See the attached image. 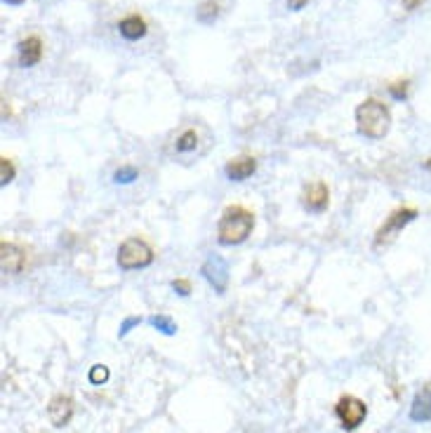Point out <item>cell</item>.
<instances>
[{"label": "cell", "mask_w": 431, "mask_h": 433, "mask_svg": "<svg viewBox=\"0 0 431 433\" xmlns=\"http://www.w3.org/2000/svg\"><path fill=\"white\" fill-rule=\"evenodd\" d=\"M200 273H203V278L210 283L214 290L217 292H226V285H229V266L226 262L222 259L219 255H210L205 259L203 269H200Z\"/></svg>", "instance_id": "8992f818"}, {"label": "cell", "mask_w": 431, "mask_h": 433, "mask_svg": "<svg viewBox=\"0 0 431 433\" xmlns=\"http://www.w3.org/2000/svg\"><path fill=\"white\" fill-rule=\"evenodd\" d=\"M47 417L54 427H67L71 417H74V400L69 396H54L47 405Z\"/></svg>", "instance_id": "52a82bcc"}, {"label": "cell", "mask_w": 431, "mask_h": 433, "mask_svg": "<svg viewBox=\"0 0 431 433\" xmlns=\"http://www.w3.org/2000/svg\"><path fill=\"white\" fill-rule=\"evenodd\" d=\"M172 290H175L177 294H182V297H189L191 283H189V280H184V278H177V280H172Z\"/></svg>", "instance_id": "44dd1931"}, {"label": "cell", "mask_w": 431, "mask_h": 433, "mask_svg": "<svg viewBox=\"0 0 431 433\" xmlns=\"http://www.w3.org/2000/svg\"><path fill=\"white\" fill-rule=\"evenodd\" d=\"M255 226V216L253 212H248L246 207H226L224 214L219 219L217 236L222 245H239L253 233Z\"/></svg>", "instance_id": "7a4b0ae2"}, {"label": "cell", "mask_w": 431, "mask_h": 433, "mask_svg": "<svg viewBox=\"0 0 431 433\" xmlns=\"http://www.w3.org/2000/svg\"><path fill=\"white\" fill-rule=\"evenodd\" d=\"M408 81H401V83H393V85H389V92H391V97L393 99H406L408 97Z\"/></svg>", "instance_id": "ffe728a7"}, {"label": "cell", "mask_w": 431, "mask_h": 433, "mask_svg": "<svg viewBox=\"0 0 431 433\" xmlns=\"http://www.w3.org/2000/svg\"><path fill=\"white\" fill-rule=\"evenodd\" d=\"M154 264V250L142 238H127L118 250V266L125 271L144 269V266Z\"/></svg>", "instance_id": "3957f363"}, {"label": "cell", "mask_w": 431, "mask_h": 433, "mask_svg": "<svg viewBox=\"0 0 431 433\" xmlns=\"http://www.w3.org/2000/svg\"><path fill=\"white\" fill-rule=\"evenodd\" d=\"M5 3H10V5H19V3H24V0H5Z\"/></svg>", "instance_id": "d4e9b609"}, {"label": "cell", "mask_w": 431, "mask_h": 433, "mask_svg": "<svg viewBox=\"0 0 431 433\" xmlns=\"http://www.w3.org/2000/svg\"><path fill=\"white\" fill-rule=\"evenodd\" d=\"M335 412H337V417H340L344 429L354 431V429L361 427V424L365 422V417H368V405H365L361 398L344 396V398H340V403H337Z\"/></svg>", "instance_id": "277c9868"}, {"label": "cell", "mask_w": 431, "mask_h": 433, "mask_svg": "<svg viewBox=\"0 0 431 433\" xmlns=\"http://www.w3.org/2000/svg\"><path fill=\"white\" fill-rule=\"evenodd\" d=\"M301 200H304V207L311 212H323L330 203V191L328 186L323 182H314L309 184L304 189V196H301Z\"/></svg>", "instance_id": "ba28073f"}, {"label": "cell", "mask_w": 431, "mask_h": 433, "mask_svg": "<svg viewBox=\"0 0 431 433\" xmlns=\"http://www.w3.org/2000/svg\"><path fill=\"white\" fill-rule=\"evenodd\" d=\"M118 31L125 40H139L146 35V21H144L139 14H130L118 24Z\"/></svg>", "instance_id": "7c38bea8"}, {"label": "cell", "mask_w": 431, "mask_h": 433, "mask_svg": "<svg viewBox=\"0 0 431 433\" xmlns=\"http://www.w3.org/2000/svg\"><path fill=\"white\" fill-rule=\"evenodd\" d=\"M109 377H111V372H109V367L106 365H95L90 370V381L92 384H104V381H109Z\"/></svg>", "instance_id": "ac0fdd59"}, {"label": "cell", "mask_w": 431, "mask_h": 433, "mask_svg": "<svg viewBox=\"0 0 431 433\" xmlns=\"http://www.w3.org/2000/svg\"><path fill=\"white\" fill-rule=\"evenodd\" d=\"M422 3V0H403V5L408 7V10H415V7H418Z\"/></svg>", "instance_id": "cb8c5ba5"}, {"label": "cell", "mask_w": 431, "mask_h": 433, "mask_svg": "<svg viewBox=\"0 0 431 433\" xmlns=\"http://www.w3.org/2000/svg\"><path fill=\"white\" fill-rule=\"evenodd\" d=\"M217 14H219V5L214 3V0H205V3L198 5L196 17L198 21H203V24H212V21L217 19Z\"/></svg>", "instance_id": "5bb4252c"}, {"label": "cell", "mask_w": 431, "mask_h": 433, "mask_svg": "<svg viewBox=\"0 0 431 433\" xmlns=\"http://www.w3.org/2000/svg\"><path fill=\"white\" fill-rule=\"evenodd\" d=\"M196 144H198L196 129H186V132L177 139V154H189V151L196 149Z\"/></svg>", "instance_id": "9a60e30c"}, {"label": "cell", "mask_w": 431, "mask_h": 433, "mask_svg": "<svg viewBox=\"0 0 431 433\" xmlns=\"http://www.w3.org/2000/svg\"><path fill=\"white\" fill-rule=\"evenodd\" d=\"M306 3H309V0H287V7L297 12V10H301V7H304Z\"/></svg>", "instance_id": "603a6c76"}, {"label": "cell", "mask_w": 431, "mask_h": 433, "mask_svg": "<svg viewBox=\"0 0 431 433\" xmlns=\"http://www.w3.org/2000/svg\"><path fill=\"white\" fill-rule=\"evenodd\" d=\"M389 122H391L389 108L382 102H377V99H365L356 108V127L368 139H382L389 132Z\"/></svg>", "instance_id": "6da1fadb"}, {"label": "cell", "mask_w": 431, "mask_h": 433, "mask_svg": "<svg viewBox=\"0 0 431 433\" xmlns=\"http://www.w3.org/2000/svg\"><path fill=\"white\" fill-rule=\"evenodd\" d=\"M415 216H418V210H413V207H398V210H393L389 216H386V221L382 224V229L377 231L375 248H382L384 243L393 241V236H396L398 231L406 226V224H410Z\"/></svg>", "instance_id": "5b68a950"}, {"label": "cell", "mask_w": 431, "mask_h": 433, "mask_svg": "<svg viewBox=\"0 0 431 433\" xmlns=\"http://www.w3.org/2000/svg\"><path fill=\"white\" fill-rule=\"evenodd\" d=\"M14 179V165L7 161V158H0V182L5 184H10Z\"/></svg>", "instance_id": "d6986e66"}, {"label": "cell", "mask_w": 431, "mask_h": 433, "mask_svg": "<svg viewBox=\"0 0 431 433\" xmlns=\"http://www.w3.org/2000/svg\"><path fill=\"white\" fill-rule=\"evenodd\" d=\"M257 170V161L253 156H241V158H234L231 163H226V177L231 179V182H243V179H248L250 175H255Z\"/></svg>", "instance_id": "9c48e42d"}, {"label": "cell", "mask_w": 431, "mask_h": 433, "mask_svg": "<svg viewBox=\"0 0 431 433\" xmlns=\"http://www.w3.org/2000/svg\"><path fill=\"white\" fill-rule=\"evenodd\" d=\"M425 168H427V170H431V158H429V161L425 163Z\"/></svg>", "instance_id": "484cf974"}, {"label": "cell", "mask_w": 431, "mask_h": 433, "mask_svg": "<svg viewBox=\"0 0 431 433\" xmlns=\"http://www.w3.org/2000/svg\"><path fill=\"white\" fill-rule=\"evenodd\" d=\"M149 321L158 332H163V335H175L177 332V325L172 323V318H168V316H151Z\"/></svg>", "instance_id": "2e32d148"}, {"label": "cell", "mask_w": 431, "mask_h": 433, "mask_svg": "<svg viewBox=\"0 0 431 433\" xmlns=\"http://www.w3.org/2000/svg\"><path fill=\"white\" fill-rule=\"evenodd\" d=\"M42 57V42L38 35H28L26 40L19 42V64L21 67H35Z\"/></svg>", "instance_id": "30bf717a"}, {"label": "cell", "mask_w": 431, "mask_h": 433, "mask_svg": "<svg viewBox=\"0 0 431 433\" xmlns=\"http://www.w3.org/2000/svg\"><path fill=\"white\" fill-rule=\"evenodd\" d=\"M132 325H139V318H127V321L123 323V328H120V337H125L127 332H130Z\"/></svg>", "instance_id": "7402d4cb"}, {"label": "cell", "mask_w": 431, "mask_h": 433, "mask_svg": "<svg viewBox=\"0 0 431 433\" xmlns=\"http://www.w3.org/2000/svg\"><path fill=\"white\" fill-rule=\"evenodd\" d=\"M413 422H431V388H422L410 405Z\"/></svg>", "instance_id": "8fae6325"}, {"label": "cell", "mask_w": 431, "mask_h": 433, "mask_svg": "<svg viewBox=\"0 0 431 433\" xmlns=\"http://www.w3.org/2000/svg\"><path fill=\"white\" fill-rule=\"evenodd\" d=\"M137 168H132V165H123V168H118L116 172H113V182L116 184H130L137 179Z\"/></svg>", "instance_id": "e0dca14e"}, {"label": "cell", "mask_w": 431, "mask_h": 433, "mask_svg": "<svg viewBox=\"0 0 431 433\" xmlns=\"http://www.w3.org/2000/svg\"><path fill=\"white\" fill-rule=\"evenodd\" d=\"M0 252H3V271L5 273H19L21 266H24V252L12 243H3Z\"/></svg>", "instance_id": "4fadbf2b"}]
</instances>
